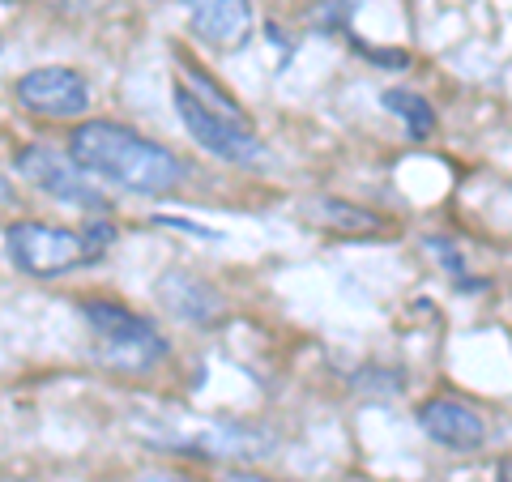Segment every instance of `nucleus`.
I'll return each instance as SVG.
<instances>
[{"instance_id":"1","label":"nucleus","mask_w":512,"mask_h":482,"mask_svg":"<svg viewBox=\"0 0 512 482\" xmlns=\"http://www.w3.org/2000/svg\"><path fill=\"white\" fill-rule=\"evenodd\" d=\"M69 158L86 175L111 180L124 192H137V197H171L188 180V167L167 146L111 120L77 124L69 137Z\"/></svg>"},{"instance_id":"2","label":"nucleus","mask_w":512,"mask_h":482,"mask_svg":"<svg viewBox=\"0 0 512 482\" xmlns=\"http://www.w3.org/2000/svg\"><path fill=\"white\" fill-rule=\"evenodd\" d=\"M175 111H180L188 137L222 163L256 167L265 158V141L256 137V128L239 111V103L218 94L197 69H188V82L175 86Z\"/></svg>"},{"instance_id":"3","label":"nucleus","mask_w":512,"mask_h":482,"mask_svg":"<svg viewBox=\"0 0 512 482\" xmlns=\"http://www.w3.org/2000/svg\"><path fill=\"white\" fill-rule=\"evenodd\" d=\"M111 231H69V227H47V222H13L5 231V252L26 278H60V273L82 269L86 261L99 256Z\"/></svg>"},{"instance_id":"4","label":"nucleus","mask_w":512,"mask_h":482,"mask_svg":"<svg viewBox=\"0 0 512 482\" xmlns=\"http://www.w3.org/2000/svg\"><path fill=\"white\" fill-rule=\"evenodd\" d=\"M86 325L94 329L99 342V359L120 367V372H150L154 363L167 359V337L158 333V325L141 312H128L124 303L90 299L82 303Z\"/></svg>"},{"instance_id":"5","label":"nucleus","mask_w":512,"mask_h":482,"mask_svg":"<svg viewBox=\"0 0 512 482\" xmlns=\"http://www.w3.org/2000/svg\"><path fill=\"white\" fill-rule=\"evenodd\" d=\"M13 167H18V175L30 184L47 192V197H56L64 205H77V210H107V197L99 188H94V180L73 163L69 154H60L52 146H26L13 154Z\"/></svg>"},{"instance_id":"6","label":"nucleus","mask_w":512,"mask_h":482,"mask_svg":"<svg viewBox=\"0 0 512 482\" xmlns=\"http://www.w3.org/2000/svg\"><path fill=\"white\" fill-rule=\"evenodd\" d=\"M18 103L43 120H77L90 107V86L69 64H43L18 77Z\"/></svg>"},{"instance_id":"7","label":"nucleus","mask_w":512,"mask_h":482,"mask_svg":"<svg viewBox=\"0 0 512 482\" xmlns=\"http://www.w3.org/2000/svg\"><path fill=\"white\" fill-rule=\"evenodd\" d=\"M184 13L197 39H205L218 52H239L252 39V5L248 0H184Z\"/></svg>"},{"instance_id":"8","label":"nucleus","mask_w":512,"mask_h":482,"mask_svg":"<svg viewBox=\"0 0 512 482\" xmlns=\"http://www.w3.org/2000/svg\"><path fill=\"white\" fill-rule=\"evenodd\" d=\"M419 427L436 444L453 448V453H474L487 444V423L478 419L470 406H461L453 397H431L419 406Z\"/></svg>"},{"instance_id":"9","label":"nucleus","mask_w":512,"mask_h":482,"mask_svg":"<svg viewBox=\"0 0 512 482\" xmlns=\"http://www.w3.org/2000/svg\"><path fill=\"white\" fill-rule=\"evenodd\" d=\"M158 299L171 316L188 320V325H214L222 316V295L205 278H192V273H167L158 282Z\"/></svg>"},{"instance_id":"10","label":"nucleus","mask_w":512,"mask_h":482,"mask_svg":"<svg viewBox=\"0 0 512 482\" xmlns=\"http://www.w3.org/2000/svg\"><path fill=\"white\" fill-rule=\"evenodd\" d=\"M384 107H389L393 116L406 120V133L414 141H423L431 128H436V111H431V103L423 99V94H414V90H384Z\"/></svg>"},{"instance_id":"11","label":"nucleus","mask_w":512,"mask_h":482,"mask_svg":"<svg viewBox=\"0 0 512 482\" xmlns=\"http://www.w3.org/2000/svg\"><path fill=\"white\" fill-rule=\"evenodd\" d=\"M312 214H316V222H325V227H342V231H376V227H380V218H376V214H367L363 205L333 201V197L316 201V205H312Z\"/></svg>"},{"instance_id":"12","label":"nucleus","mask_w":512,"mask_h":482,"mask_svg":"<svg viewBox=\"0 0 512 482\" xmlns=\"http://www.w3.org/2000/svg\"><path fill=\"white\" fill-rule=\"evenodd\" d=\"M222 482H278V478H265V474H252V470H227Z\"/></svg>"},{"instance_id":"13","label":"nucleus","mask_w":512,"mask_h":482,"mask_svg":"<svg viewBox=\"0 0 512 482\" xmlns=\"http://www.w3.org/2000/svg\"><path fill=\"white\" fill-rule=\"evenodd\" d=\"M56 5H69V9H103L107 0H56Z\"/></svg>"},{"instance_id":"14","label":"nucleus","mask_w":512,"mask_h":482,"mask_svg":"<svg viewBox=\"0 0 512 482\" xmlns=\"http://www.w3.org/2000/svg\"><path fill=\"white\" fill-rule=\"evenodd\" d=\"M329 5L338 9V22H342V18H350V13H355V5H359V0H329Z\"/></svg>"},{"instance_id":"15","label":"nucleus","mask_w":512,"mask_h":482,"mask_svg":"<svg viewBox=\"0 0 512 482\" xmlns=\"http://www.w3.org/2000/svg\"><path fill=\"white\" fill-rule=\"evenodd\" d=\"M0 205H13V184L0 175Z\"/></svg>"}]
</instances>
